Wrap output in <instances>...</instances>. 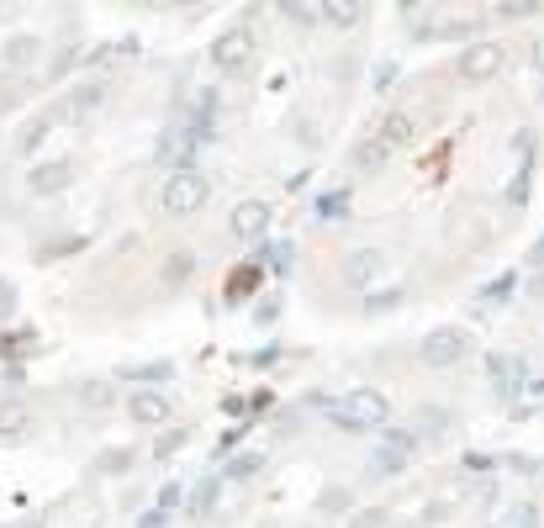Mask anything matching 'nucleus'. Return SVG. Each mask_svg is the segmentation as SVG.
<instances>
[{
  "label": "nucleus",
  "instance_id": "obj_35",
  "mask_svg": "<svg viewBox=\"0 0 544 528\" xmlns=\"http://www.w3.org/2000/svg\"><path fill=\"white\" fill-rule=\"evenodd\" d=\"M529 259H534V264H544V238L534 243V254H529Z\"/></svg>",
  "mask_w": 544,
  "mask_h": 528
},
{
  "label": "nucleus",
  "instance_id": "obj_19",
  "mask_svg": "<svg viewBox=\"0 0 544 528\" xmlns=\"http://www.w3.org/2000/svg\"><path fill=\"white\" fill-rule=\"evenodd\" d=\"M492 381L513 396V386L523 381V360H502V354H497V360H492Z\"/></svg>",
  "mask_w": 544,
  "mask_h": 528
},
{
  "label": "nucleus",
  "instance_id": "obj_21",
  "mask_svg": "<svg viewBox=\"0 0 544 528\" xmlns=\"http://www.w3.org/2000/svg\"><path fill=\"white\" fill-rule=\"evenodd\" d=\"M106 396H111V386H106V381H85V386H80V407L106 412Z\"/></svg>",
  "mask_w": 544,
  "mask_h": 528
},
{
  "label": "nucleus",
  "instance_id": "obj_33",
  "mask_svg": "<svg viewBox=\"0 0 544 528\" xmlns=\"http://www.w3.org/2000/svg\"><path fill=\"white\" fill-rule=\"evenodd\" d=\"M0 307H6V312H11V307H16V291H11V286H6V280H0Z\"/></svg>",
  "mask_w": 544,
  "mask_h": 528
},
{
  "label": "nucleus",
  "instance_id": "obj_16",
  "mask_svg": "<svg viewBox=\"0 0 544 528\" xmlns=\"http://www.w3.org/2000/svg\"><path fill=\"white\" fill-rule=\"evenodd\" d=\"M386 159H391V148H381L375 138H365V143L349 154V169H360V175H375V169H381Z\"/></svg>",
  "mask_w": 544,
  "mask_h": 528
},
{
  "label": "nucleus",
  "instance_id": "obj_28",
  "mask_svg": "<svg viewBox=\"0 0 544 528\" xmlns=\"http://www.w3.org/2000/svg\"><path fill=\"white\" fill-rule=\"evenodd\" d=\"M397 301H402V291H386V296H365V312H370V317H381L386 307H397Z\"/></svg>",
  "mask_w": 544,
  "mask_h": 528
},
{
  "label": "nucleus",
  "instance_id": "obj_29",
  "mask_svg": "<svg viewBox=\"0 0 544 528\" xmlns=\"http://www.w3.org/2000/svg\"><path fill=\"white\" fill-rule=\"evenodd\" d=\"M180 444H185V428H175V433H164V439L154 444V455L164 460V455H175V449H180Z\"/></svg>",
  "mask_w": 544,
  "mask_h": 528
},
{
  "label": "nucleus",
  "instance_id": "obj_27",
  "mask_svg": "<svg viewBox=\"0 0 544 528\" xmlns=\"http://www.w3.org/2000/svg\"><path fill=\"white\" fill-rule=\"evenodd\" d=\"M270 264L275 275H291V243H270Z\"/></svg>",
  "mask_w": 544,
  "mask_h": 528
},
{
  "label": "nucleus",
  "instance_id": "obj_32",
  "mask_svg": "<svg viewBox=\"0 0 544 528\" xmlns=\"http://www.w3.org/2000/svg\"><path fill=\"white\" fill-rule=\"evenodd\" d=\"M164 523H170V513H159V507H148V513L138 518V528H164Z\"/></svg>",
  "mask_w": 544,
  "mask_h": 528
},
{
  "label": "nucleus",
  "instance_id": "obj_9",
  "mask_svg": "<svg viewBox=\"0 0 544 528\" xmlns=\"http://www.w3.org/2000/svg\"><path fill=\"white\" fill-rule=\"evenodd\" d=\"M228 228H233L238 243H259V238H265V228H270V201H259V196L238 201L233 217H228Z\"/></svg>",
  "mask_w": 544,
  "mask_h": 528
},
{
  "label": "nucleus",
  "instance_id": "obj_30",
  "mask_svg": "<svg viewBox=\"0 0 544 528\" xmlns=\"http://www.w3.org/2000/svg\"><path fill=\"white\" fill-rule=\"evenodd\" d=\"M133 465V449H111V455H101V470H127Z\"/></svg>",
  "mask_w": 544,
  "mask_h": 528
},
{
  "label": "nucleus",
  "instance_id": "obj_20",
  "mask_svg": "<svg viewBox=\"0 0 544 528\" xmlns=\"http://www.w3.org/2000/svg\"><path fill=\"white\" fill-rule=\"evenodd\" d=\"M539 523V507L534 502H518V507H508L502 513V523H492V528H534Z\"/></svg>",
  "mask_w": 544,
  "mask_h": 528
},
{
  "label": "nucleus",
  "instance_id": "obj_36",
  "mask_svg": "<svg viewBox=\"0 0 544 528\" xmlns=\"http://www.w3.org/2000/svg\"><path fill=\"white\" fill-rule=\"evenodd\" d=\"M259 528H275V523H259Z\"/></svg>",
  "mask_w": 544,
  "mask_h": 528
},
{
  "label": "nucleus",
  "instance_id": "obj_4",
  "mask_svg": "<svg viewBox=\"0 0 544 528\" xmlns=\"http://www.w3.org/2000/svg\"><path fill=\"white\" fill-rule=\"evenodd\" d=\"M471 349H476V344H471V333L455 328V323H444V328H428V333H423L418 360H423L428 370H455Z\"/></svg>",
  "mask_w": 544,
  "mask_h": 528
},
{
  "label": "nucleus",
  "instance_id": "obj_7",
  "mask_svg": "<svg viewBox=\"0 0 544 528\" xmlns=\"http://www.w3.org/2000/svg\"><path fill=\"white\" fill-rule=\"evenodd\" d=\"M386 270H391V259L381 249H349L344 254V286L349 291H375L386 280Z\"/></svg>",
  "mask_w": 544,
  "mask_h": 528
},
{
  "label": "nucleus",
  "instance_id": "obj_34",
  "mask_svg": "<svg viewBox=\"0 0 544 528\" xmlns=\"http://www.w3.org/2000/svg\"><path fill=\"white\" fill-rule=\"evenodd\" d=\"M534 69L544 74V37H539V43H534Z\"/></svg>",
  "mask_w": 544,
  "mask_h": 528
},
{
  "label": "nucleus",
  "instance_id": "obj_3",
  "mask_svg": "<svg viewBox=\"0 0 544 528\" xmlns=\"http://www.w3.org/2000/svg\"><path fill=\"white\" fill-rule=\"evenodd\" d=\"M333 418H339V428H381L391 418V396L381 386H354V391H344V402L333 407Z\"/></svg>",
  "mask_w": 544,
  "mask_h": 528
},
{
  "label": "nucleus",
  "instance_id": "obj_31",
  "mask_svg": "<svg viewBox=\"0 0 544 528\" xmlns=\"http://www.w3.org/2000/svg\"><path fill=\"white\" fill-rule=\"evenodd\" d=\"M286 16H291V27H312V22H317L312 6H286Z\"/></svg>",
  "mask_w": 544,
  "mask_h": 528
},
{
  "label": "nucleus",
  "instance_id": "obj_12",
  "mask_svg": "<svg viewBox=\"0 0 544 528\" xmlns=\"http://www.w3.org/2000/svg\"><path fill=\"white\" fill-rule=\"evenodd\" d=\"M412 138H418V117L412 111H386L381 127H375V143L381 148H407Z\"/></svg>",
  "mask_w": 544,
  "mask_h": 528
},
{
  "label": "nucleus",
  "instance_id": "obj_23",
  "mask_svg": "<svg viewBox=\"0 0 544 528\" xmlns=\"http://www.w3.org/2000/svg\"><path fill=\"white\" fill-rule=\"evenodd\" d=\"M164 375H175V365H170V360H154V365L127 370V381H164Z\"/></svg>",
  "mask_w": 544,
  "mask_h": 528
},
{
  "label": "nucleus",
  "instance_id": "obj_6",
  "mask_svg": "<svg viewBox=\"0 0 544 528\" xmlns=\"http://www.w3.org/2000/svg\"><path fill=\"white\" fill-rule=\"evenodd\" d=\"M74 169H80V164H74L69 154H59V159H48V164H32V169H27V196H32V201L64 196L69 185H74Z\"/></svg>",
  "mask_w": 544,
  "mask_h": 528
},
{
  "label": "nucleus",
  "instance_id": "obj_2",
  "mask_svg": "<svg viewBox=\"0 0 544 528\" xmlns=\"http://www.w3.org/2000/svg\"><path fill=\"white\" fill-rule=\"evenodd\" d=\"M254 59H259V43H254L249 22H233V27L217 32V43H212V69L222 74V80H243V74L254 69Z\"/></svg>",
  "mask_w": 544,
  "mask_h": 528
},
{
  "label": "nucleus",
  "instance_id": "obj_5",
  "mask_svg": "<svg viewBox=\"0 0 544 528\" xmlns=\"http://www.w3.org/2000/svg\"><path fill=\"white\" fill-rule=\"evenodd\" d=\"M127 418H133L138 428H164L175 418V396L159 391V386H133V396H127Z\"/></svg>",
  "mask_w": 544,
  "mask_h": 528
},
{
  "label": "nucleus",
  "instance_id": "obj_8",
  "mask_svg": "<svg viewBox=\"0 0 544 528\" xmlns=\"http://www.w3.org/2000/svg\"><path fill=\"white\" fill-rule=\"evenodd\" d=\"M37 433V412L27 396H0V444H27Z\"/></svg>",
  "mask_w": 544,
  "mask_h": 528
},
{
  "label": "nucleus",
  "instance_id": "obj_26",
  "mask_svg": "<svg viewBox=\"0 0 544 528\" xmlns=\"http://www.w3.org/2000/svg\"><path fill=\"white\" fill-rule=\"evenodd\" d=\"M317 507H323V513H344V507H349V492H344V486H328V492L317 497Z\"/></svg>",
  "mask_w": 544,
  "mask_h": 528
},
{
  "label": "nucleus",
  "instance_id": "obj_15",
  "mask_svg": "<svg viewBox=\"0 0 544 528\" xmlns=\"http://www.w3.org/2000/svg\"><path fill=\"white\" fill-rule=\"evenodd\" d=\"M59 117H64V111H37V117L22 127V138H16V148H22V154H32V148H37V143H43L48 132H53V122H59Z\"/></svg>",
  "mask_w": 544,
  "mask_h": 528
},
{
  "label": "nucleus",
  "instance_id": "obj_17",
  "mask_svg": "<svg viewBox=\"0 0 544 528\" xmlns=\"http://www.w3.org/2000/svg\"><path fill=\"white\" fill-rule=\"evenodd\" d=\"M37 53H43V43H37L32 32H22V37H11V43H6V64H11V69H27Z\"/></svg>",
  "mask_w": 544,
  "mask_h": 528
},
{
  "label": "nucleus",
  "instance_id": "obj_25",
  "mask_svg": "<svg viewBox=\"0 0 544 528\" xmlns=\"http://www.w3.org/2000/svg\"><path fill=\"white\" fill-rule=\"evenodd\" d=\"M323 16H328L333 27H354V22H360V16H365V11H360V6H323Z\"/></svg>",
  "mask_w": 544,
  "mask_h": 528
},
{
  "label": "nucleus",
  "instance_id": "obj_14",
  "mask_svg": "<svg viewBox=\"0 0 544 528\" xmlns=\"http://www.w3.org/2000/svg\"><path fill=\"white\" fill-rule=\"evenodd\" d=\"M191 275H196V254H170V259H164V286H170V291H185V286H191Z\"/></svg>",
  "mask_w": 544,
  "mask_h": 528
},
{
  "label": "nucleus",
  "instance_id": "obj_10",
  "mask_svg": "<svg viewBox=\"0 0 544 528\" xmlns=\"http://www.w3.org/2000/svg\"><path fill=\"white\" fill-rule=\"evenodd\" d=\"M502 59H508V53H502L497 43H471L455 59V74H460V80H492V74L502 69Z\"/></svg>",
  "mask_w": 544,
  "mask_h": 528
},
{
  "label": "nucleus",
  "instance_id": "obj_11",
  "mask_svg": "<svg viewBox=\"0 0 544 528\" xmlns=\"http://www.w3.org/2000/svg\"><path fill=\"white\" fill-rule=\"evenodd\" d=\"M412 449H418V444H412V433H386V444L370 455V470H375V476H397V470L412 460Z\"/></svg>",
  "mask_w": 544,
  "mask_h": 528
},
{
  "label": "nucleus",
  "instance_id": "obj_13",
  "mask_svg": "<svg viewBox=\"0 0 544 528\" xmlns=\"http://www.w3.org/2000/svg\"><path fill=\"white\" fill-rule=\"evenodd\" d=\"M106 101V85H96V80H85V85H74L69 90V106H64V117H90Z\"/></svg>",
  "mask_w": 544,
  "mask_h": 528
},
{
  "label": "nucleus",
  "instance_id": "obj_1",
  "mask_svg": "<svg viewBox=\"0 0 544 528\" xmlns=\"http://www.w3.org/2000/svg\"><path fill=\"white\" fill-rule=\"evenodd\" d=\"M212 201V175L206 169H170L164 175V185H159V206L170 217H191V212H201V206Z\"/></svg>",
  "mask_w": 544,
  "mask_h": 528
},
{
  "label": "nucleus",
  "instance_id": "obj_18",
  "mask_svg": "<svg viewBox=\"0 0 544 528\" xmlns=\"http://www.w3.org/2000/svg\"><path fill=\"white\" fill-rule=\"evenodd\" d=\"M259 470H265V455H238L233 465H222L217 481H249V476H259Z\"/></svg>",
  "mask_w": 544,
  "mask_h": 528
},
{
  "label": "nucleus",
  "instance_id": "obj_22",
  "mask_svg": "<svg viewBox=\"0 0 544 528\" xmlns=\"http://www.w3.org/2000/svg\"><path fill=\"white\" fill-rule=\"evenodd\" d=\"M391 523V513H386V507H360V513H354L344 528H386Z\"/></svg>",
  "mask_w": 544,
  "mask_h": 528
},
{
  "label": "nucleus",
  "instance_id": "obj_24",
  "mask_svg": "<svg viewBox=\"0 0 544 528\" xmlns=\"http://www.w3.org/2000/svg\"><path fill=\"white\" fill-rule=\"evenodd\" d=\"M217 486H222V481H201V492L191 497V518H206V513H212V497H217Z\"/></svg>",
  "mask_w": 544,
  "mask_h": 528
}]
</instances>
